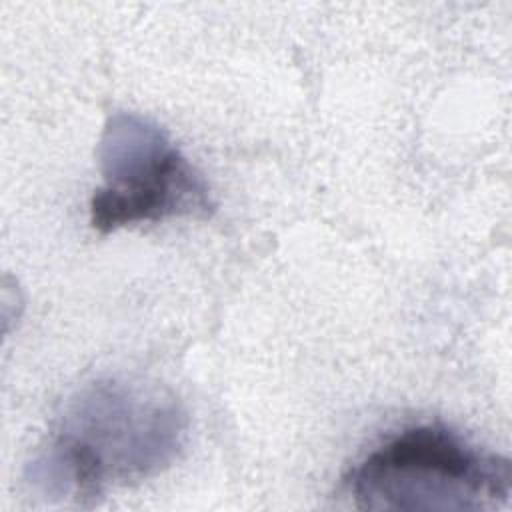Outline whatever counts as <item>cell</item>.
Listing matches in <instances>:
<instances>
[{"label": "cell", "instance_id": "6da1fadb", "mask_svg": "<svg viewBox=\"0 0 512 512\" xmlns=\"http://www.w3.org/2000/svg\"><path fill=\"white\" fill-rule=\"evenodd\" d=\"M186 428V412L168 390L116 376L92 380L64 404L28 482L48 500L92 508L110 488L168 468Z\"/></svg>", "mask_w": 512, "mask_h": 512}, {"label": "cell", "instance_id": "7a4b0ae2", "mask_svg": "<svg viewBox=\"0 0 512 512\" xmlns=\"http://www.w3.org/2000/svg\"><path fill=\"white\" fill-rule=\"evenodd\" d=\"M362 510L494 512L510 504V460L442 426H412L366 454L344 480Z\"/></svg>", "mask_w": 512, "mask_h": 512}, {"label": "cell", "instance_id": "3957f363", "mask_svg": "<svg viewBox=\"0 0 512 512\" xmlns=\"http://www.w3.org/2000/svg\"><path fill=\"white\" fill-rule=\"evenodd\" d=\"M98 164L102 186L90 198V226L100 234L214 210L202 172L162 128L140 114L114 112L106 120Z\"/></svg>", "mask_w": 512, "mask_h": 512}]
</instances>
